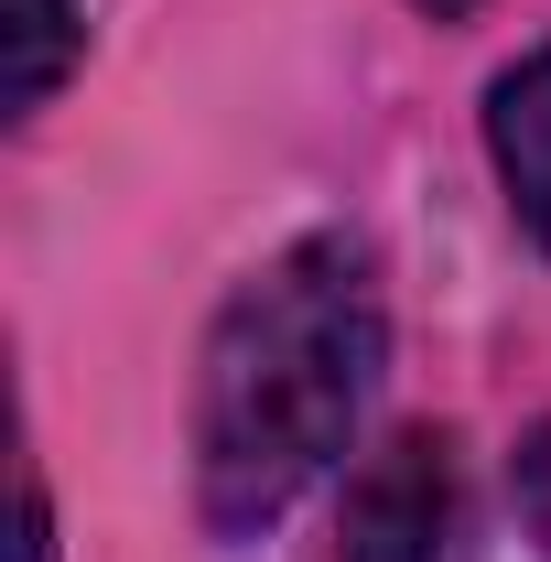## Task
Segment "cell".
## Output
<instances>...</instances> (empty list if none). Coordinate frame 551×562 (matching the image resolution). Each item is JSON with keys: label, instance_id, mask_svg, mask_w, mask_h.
Here are the masks:
<instances>
[{"label": "cell", "instance_id": "1", "mask_svg": "<svg viewBox=\"0 0 551 562\" xmlns=\"http://www.w3.org/2000/svg\"><path fill=\"white\" fill-rule=\"evenodd\" d=\"M390 314L368 238H292L281 260L227 292L195 357V508L206 530L249 541L346 454V432L379 390Z\"/></svg>", "mask_w": 551, "mask_h": 562}, {"label": "cell", "instance_id": "2", "mask_svg": "<svg viewBox=\"0 0 551 562\" xmlns=\"http://www.w3.org/2000/svg\"><path fill=\"white\" fill-rule=\"evenodd\" d=\"M454 519H465L454 443L412 422L379 454H357L346 508H336V562H454Z\"/></svg>", "mask_w": 551, "mask_h": 562}, {"label": "cell", "instance_id": "3", "mask_svg": "<svg viewBox=\"0 0 551 562\" xmlns=\"http://www.w3.org/2000/svg\"><path fill=\"white\" fill-rule=\"evenodd\" d=\"M486 162H497L519 227L551 249V44H541V55H519V66L486 87Z\"/></svg>", "mask_w": 551, "mask_h": 562}, {"label": "cell", "instance_id": "4", "mask_svg": "<svg viewBox=\"0 0 551 562\" xmlns=\"http://www.w3.org/2000/svg\"><path fill=\"white\" fill-rule=\"evenodd\" d=\"M76 66V0H11V109L33 120Z\"/></svg>", "mask_w": 551, "mask_h": 562}, {"label": "cell", "instance_id": "5", "mask_svg": "<svg viewBox=\"0 0 551 562\" xmlns=\"http://www.w3.org/2000/svg\"><path fill=\"white\" fill-rule=\"evenodd\" d=\"M519 508H530V530H541V552H551V422L519 443Z\"/></svg>", "mask_w": 551, "mask_h": 562}, {"label": "cell", "instance_id": "6", "mask_svg": "<svg viewBox=\"0 0 551 562\" xmlns=\"http://www.w3.org/2000/svg\"><path fill=\"white\" fill-rule=\"evenodd\" d=\"M11 562H55V519H44V487L22 476V541H11Z\"/></svg>", "mask_w": 551, "mask_h": 562}, {"label": "cell", "instance_id": "7", "mask_svg": "<svg viewBox=\"0 0 551 562\" xmlns=\"http://www.w3.org/2000/svg\"><path fill=\"white\" fill-rule=\"evenodd\" d=\"M421 11H432V22H465V11H486V0H421Z\"/></svg>", "mask_w": 551, "mask_h": 562}]
</instances>
